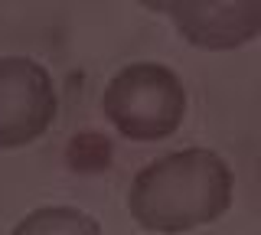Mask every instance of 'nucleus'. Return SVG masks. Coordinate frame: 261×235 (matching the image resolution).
Returning a JSON list of instances; mask_svg holds the SVG:
<instances>
[{
	"label": "nucleus",
	"mask_w": 261,
	"mask_h": 235,
	"mask_svg": "<svg viewBox=\"0 0 261 235\" xmlns=\"http://www.w3.org/2000/svg\"><path fill=\"white\" fill-rule=\"evenodd\" d=\"M232 206V170L216 150L186 147L137 170L127 213L141 229L179 235L216 222Z\"/></svg>",
	"instance_id": "f257e3e1"
},
{
	"label": "nucleus",
	"mask_w": 261,
	"mask_h": 235,
	"mask_svg": "<svg viewBox=\"0 0 261 235\" xmlns=\"http://www.w3.org/2000/svg\"><path fill=\"white\" fill-rule=\"evenodd\" d=\"M101 111L127 141H163L183 124L186 88L170 66L130 62L105 85Z\"/></svg>",
	"instance_id": "f03ea898"
},
{
	"label": "nucleus",
	"mask_w": 261,
	"mask_h": 235,
	"mask_svg": "<svg viewBox=\"0 0 261 235\" xmlns=\"http://www.w3.org/2000/svg\"><path fill=\"white\" fill-rule=\"evenodd\" d=\"M56 118V88L46 66L27 56L0 59V150L36 141Z\"/></svg>",
	"instance_id": "7ed1b4c3"
},
{
	"label": "nucleus",
	"mask_w": 261,
	"mask_h": 235,
	"mask_svg": "<svg viewBox=\"0 0 261 235\" xmlns=\"http://www.w3.org/2000/svg\"><path fill=\"white\" fill-rule=\"evenodd\" d=\"M160 7L196 49H239L261 33V0H173Z\"/></svg>",
	"instance_id": "20e7f679"
},
{
	"label": "nucleus",
	"mask_w": 261,
	"mask_h": 235,
	"mask_svg": "<svg viewBox=\"0 0 261 235\" xmlns=\"http://www.w3.org/2000/svg\"><path fill=\"white\" fill-rule=\"evenodd\" d=\"M10 235H105L95 216L75 206H43L16 222Z\"/></svg>",
	"instance_id": "39448f33"
},
{
	"label": "nucleus",
	"mask_w": 261,
	"mask_h": 235,
	"mask_svg": "<svg viewBox=\"0 0 261 235\" xmlns=\"http://www.w3.org/2000/svg\"><path fill=\"white\" fill-rule=\"evenodd\" d=\"M111 157V141L101 134H79L69 147V167L75 173H98L108 167Z\"/></svg>",
	"instance_id": "423d86ee"
}]
</instances>
